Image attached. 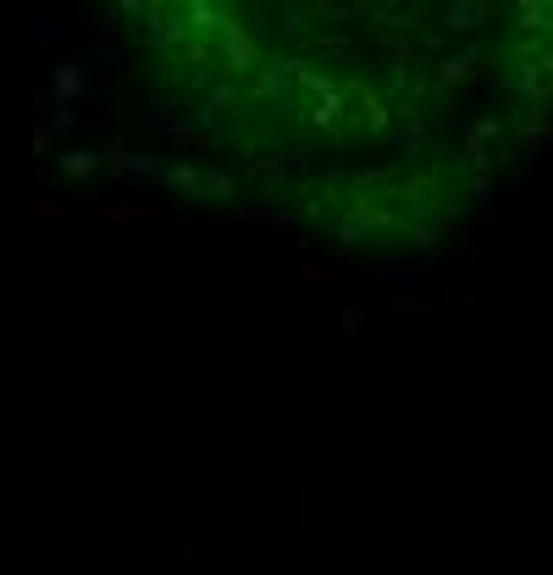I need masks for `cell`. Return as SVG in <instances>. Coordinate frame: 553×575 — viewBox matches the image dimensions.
I'll list each match as a JSON object with an SVG mask.
<instances>
[{
  "mask_svg": "<svg viewBox=\"0 0 553 575\" xmlns=\"http://www.w3.org/2000/svg\"><path fill=\"white\" fill-rule=\"evenodd\" d=\"M244 145L343 216L443 222L553 145V0H128Z\"/></svg>",
  "mask_w": 553,
  "mask_h": 575,
  "instance_id": "obj_1",
  "label": "cell"
}]
</instances>
